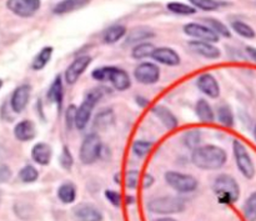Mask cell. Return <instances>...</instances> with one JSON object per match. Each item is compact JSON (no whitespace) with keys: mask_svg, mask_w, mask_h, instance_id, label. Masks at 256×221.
Here are the masks:
<instances>
[{"mask_svg":"<svg viewBox=\"0 0 256 221\" xmlns=\"http://www.w3.org/2000/svg\"><path fill=\"white\" fill-rule=\"evenodd\" d=\"M189 2L192 6H194L196 10L202 9L205 12H212L224 5V2H219V0H189Z\"/></svg>","mask_w":256,"mask_h":221,"instance_id":"35","label":"cell"},{"mask_svg":"<svg viewBox=\"0 0 256 221\" xmlns=\"http://www.w3.org/2000/svg\"><path fill=\"white\" fill-rule=\"evenodd\" d=\"M196 85L200 92L212 99H216L220 95V86L215 76L209 72L202 74L196 80Z\"/></svg>","mask_w":256,"mask_h":221,"instance_id":"15","label":"cell"},{"mask_svg":"<svg viewBox=\"0 0 256 221\" xmlns=\"http://www.w3.org/2000/svg\"><path fill=\"white\" fill-rule=\"evenodd\" d=\"M42 6V0H8L6 8L20 18H30Z\"/></svg>","mask_w":256,"mask_h":221,"instance_id":"9","label":"cell"},{"mask_svg":"<svg viewBox=\"0 0 256 221\" xmlns=\"http://www.w3.org/2000/svg\"><path fill=\"white\" fill-rule=\"evenodd\" d=\"M212 192L216 195L218 202L222 205L235 204L240 198L239 184L229 174H222L215 179Z\"/></svg>","mask_w":256,"mask_h":221,"instance_id":"2","label":"cell"},{"mask_svg":"<svg viewBox=\"0 0 256 221\" xmlns=\"http://www.w3.org/2000/svg\"><path fill=\"white\" fill-rule=\"evenodd\" d=\"M152 184H154V178H152L150 174L145 175L144 176V188L145 189H149Z\"/></svg>","mask_w":256,"mask_h":221,"instance_id":"44","label":"cell"},{"mask_svg":"<svg viewBox=\"0 0 256 221\" xmlns=\"http://www.w3.org/2000/svg\"><path fill=\"white\" fill-rule=\"evenodd\" d=\"M72 215H74L76 221H102L104 215L102 210L94 204L90 202H80L72 209Z\"/></svg>","mask_w":256,"mask_h":221,"instance_id":"13","label":"cell"},{"mask_svg":"<svg viewBox=\"0 0 256 221\" xmlns=\"http://www.w3.org/2000/svg\"><path fill=\"white\" fill-rule=\"evenodd\" d=\"M152 112L168 129H175L178 126V122H178L176 116L168 108L162 106V105H158V106L152 108Z\"/></svg>","mask_w":256,"mask_h":221,"instance_id":"21","label":"cell"},{"mask_svg":"<svg viewBox=\"0 0 256 221\" xmlns=\"http://www.w3.org/2000/svg\"><path fill=\"white\" fill-rule=\"evenodd\" d=\"M168 9L172 12L178 15H182V16H189V15L196 14V9L192 5L184 4V2H172L166 5Z\"/></svg>","mask_w":256,"mask_h":221,"instance_id":"33","label":"cell"},{"mask_svg":"<svg viewBox=\"0 0 256 221\" xmlns=\"http://www.w3.org/2000/svg\"><path fill=\"white\" fill-rule=\"evenodd\" d=\"M2 190H0V202H2Z\"/></svg>","mask_w":256,"mask_h":221,"instance_id":"47","label":"cell"},{"mask_svg":"<svg viewBox=\"0 0 256 221\" xmlns=\"http://www.w3.org/2000/svg\"><path fill=\"white\" fill-rule=\"evenodd\" d=\"M242 214L246 221H256V192H252L245 200Z\"/></svg>","mask_w":256,"mask_h":221,"instance_id":"31","label":"cell"},{"mask_svg":"<svg viewBox=\"0 0 256 221\" xmlns=\"http://www.w3.org/2000/svg\"><path fill=\"white\" fill-rule=\"evenodd\" d=\"M104 196L105 199L112 205V206L119 208L120 205H122V195H120L118 192H115V190H112V189L105 190Z\"/></svg>","mask_w":256,"mask_h":221,"instance_id":"40","label":"cell"},{"mask_svg":"<svg viewBox=\"0 0 256 221\" xmlns=\"http://www.w3.org/2000/svg\"><path fill=\"white\" fill-rule=\"evenodd\" d=\"M205 22H208V25H209L210 29H212V32H214L219 38L220 36H222V38L232 36V32L229 30V28H228L224 22H220V20L214 19V18H209V19H206Z\"/></svg>","mask_w":256,"mask_h":221,"instance_id":"34","label":"cell"},{"mask_svg":"<svg viewBox=\"0 0 256 221\" xmlns=\"http://www.w3.org/2000/svg\"><path fill=\"white\" fill-rule=\"evenodd\" d=\"M92 76L96 82H110L112 86L119 92H124L132 86V80L125 70L116 66H102L95 69Z\"/></svg>","mask_w":256,"mask_h":221,"instance_id":"3","label":"cell"},{"mask_svg":"<svg viewBox=\"0 0 256 221\" xmlns=\"http://www.w3.org/2000/svg\"><path fill=\"white\" fill-rule=\"evenodd\" d=\"M254 136H255V140H256V125H255V128H254Z\"/></svg>","mask_w":256,"mask_h":221,"instance_id":"48","label":"cell"},{"mask_svg":"<svg viewBox=\"0 0 256 221\" xmlns=\"http://www.w3.org/2000/svg\"><path fill=\"white\" fill-rule=\"evenodd\" d=\"M114 112H112V109H106L100 112L99 114L95 118V128H98L99 130H105L108 128L112 126L114 124Z\"/></svg>","mask_w":256,"mask_h":221,"instance_id":"29","label":"cell"},{"mask_svg":"<svg viewBox=\"0 0 256 221\" xmlns=\"http://www.w3.org/2000/svg\"><path fill=\"white\" fill-rule=\"evenodd\" d=\"M125 34H126V28L124 25H112V26L105 30L104 35H102V40H104L105 44H115L120 39H122Z\"/></svg>","mask_w":256,"mask_h":221,"instance_id":"25","label":"cell"},{"mask_svg":"<svg viewBox=\"0 0 256 221\" xmlns=\"http://www.w3.org/2000/svg\"><path fill=\"white\" fill-rule=\"evenodd\" d=\"M92 64V56L89 55H82L76 58L72 64L65 70V82L69 85H74L80 79L85 70Z\"/></svg>","mask_w":256,"mask_h":221,"instance_id":"12","label":"cell"},{"mask_svg":"<svg viewBox=\"0 0 256 221\" xmlns=\"http://www.w3.org/2000/svg\"><path fill=\"white\" fill-rule=\"evenodd\" d=\"M152 142H146V140H138L132 145V152L134 155H136L138 158H144L148 152L152 150Z\"/></svg>","mask_w":256,"mask_h":221,"instance_id":"38","label":"cell"},{"mask_svg":"<svg viewBox=\"0 0 256 221\" xmlns=\"http://www.w3.org/2000/svg\"><path fill=\"white\" fill-rule=\"evenodd\" d=\"M19 178L25 184H30V182H36L38 178H39V172L32 165H25L19 172Z\"/></svg>","mask_w":256,"mask_h":221,"instance_id":"36","label":"cell"},{"mask_svg":"<svg viewBox=\"0 0 256 221\" xmlns=\"http://www.w3.org/2000/svg\"><path fill=\"white\" fill-rule=\"evenodd\" d=\"M155 50V46L152 44V42H139L134 46L132 52V56L136 60H142L146 59V58H152V52Z\"/></svg>","mask_w":256,"mask_h":221,"instance_id":"28","label":"cell"},{"mask_svg":"<svg viewBox=\"0 0 256 221\" xmlns=\"http://www.w3.org/2000/svg\"><path fill=\"white\" fill-rule=\"evenodd\" d=\"M46 96L49 102L56 104L59 109L62 108V98H64V89H62V80L60 75H58L54 82H52V84L50 85Z\"/></svg>","mask_w":256,"mask_h":221,"instance_id":"23","label":"cell"},{"mask_svg":"<svg viewBox=\"0 0 256 221\" xmlns=\"http://www.w3.org/2000/svg\"><path fill=\"white\" fill-rule=\"evenodd\" d=\"M189 48L192 52L199 54L200 56L205 58V59L215 60L219 59L220 55H222V52H220L219 48H216L214 44H212V42H200V40H192V42H189Z\"/></svg>","mask_w":256,"mask_h":221,"instance_id":"16","label":"cell"},{"mask_svg":"<svg viewBox=\"0 0 256 221\" xmlns=\"http://www.w3.org/2000/svg\"><path fill=\"white\" fill-rule=\"evenodd\" d=\"M76 110L78 108L75 105H70L66 110V115H65V119H66V126L69 129L75 128V118H76Z\"/></svg>","mask_w":256,"mask_h":221,"instance_id":"41","label":"cell"},{"mask_svg":"<svg viewBox=\"0 0 256 221\" xmlns=\"http://www.w3.org/2000/svg\"><path fill=\"white\" fill-rule=\"evenodd\" d=\"M14 135L19 142H30L36 136V128L32 120H22L15 125Z\"/></svg>","mask_w":256,"mask_h":221,"instance_id":"19","label":"cell"},{"mask_svg":"<svg viewBox=\"0 0 256 221\" xmlns=\"http://www.w3.org/2000/svg\"><path fill=\"white\" fill-rule=\"evenodd\" d=\"M102 92L100 89H92L88 92L84 102H82V105H80L76 110L75 128H76L78 130L85 129L88 122H90L92 110H94V108L96 106V104L99 102V100L102 99Z\"/></svg>","mask_w":256,"mask_h":221,"instance_id":"5","label":"cell"},{"mask_svg":"<svg viewBox=\"0 0 256 221\" xmlns=\"http://www.w3.org/2000/svg\"><path fill=\"white\" fill-rule=\"evenodd\" d=\"M52 52H54V48L52 46H44L36 55H35L34 60L32 62V68L35 72H39L42 70L48 64H49L50 59L52 56Z\"/></svg>","mask_w":256,"mask_h":221,"instance_id":"24","label":"cell"},{"mask_svg":"<svg viewBox=\"0 0 256 221\" xmlns=\"http://www.w3.org/2000/svg\"><path fill=\"white\" fill-rule=\"evenodd\" d=\"M30 95H32V86L30 85L22 84L18 86L10 98V106H12V112H18V114L22 112L29 102Z\"/></svg>","mask_w":256,"mask_h":221,"instance_id":"14","label":"cell"},{"mask_svg":"<svg viewBox=\"0 0 256 221\" xmlns=\"http://www.w3.org/2000/svg\"><path fill=\"white\" fill-rule=\"evenodd\" d=\"M134 76L140 84L152 85L159 82L160 69L154 62H142L135 68Z\"/></svg>","mask_w":256,"mask_h":221,"instance_id":"11","label":"cell"},{"mask_svg":"<svg viewBox=\"0 0 256 221\" xmlns=\"http://www.w3.org/2000/svg\"><path fill=\"white\" fill-rule=\"evenodd\" d=\"M232 152H234L238 169L242 172V176L248 180L254 179L255 165L249 152H248L246 146L242 142H239V140H234V142H232Z\"/></svg>","mask_w":256,"mask_h":221,"instance_id":"7","label":"cell"},{"mask_svg":"<svg viewBox=\"0 0 256 221\" xmlns=\"http://www.w3.org/2000/svg\"><path fill=\"white\" fill-rule=\"evenodd\" d=\"M139 182V172L138 170H130L126 175V188L128 189H135Z\"/></svg>","mask_w":256,"mask_h":221,"instance_id":"42","label":"cell"},{"mask_svg":"<svg viewBox=\"0 0 256 221\" xmlns=\"http://www.w3.org/2000/svg\"><path fill=\"white\" fill-rule=\"evenodd\" d=\"M246 52H248V54H249V56L252 58V59L256 62V48H254V46H248L246 48Z\"/></svg>","mask_w":256,"mask_h":221,"instance_id":"45","label":"cell"},{"mask_svg":"<svg viewBox=\"0 0 256 221\" xmlns=\"http://www.w3.org/2000/svg\"><path fill=\"white\" fill-rule=\"evenodd\" d=\"M56 195H58V199H59L62 204L65 205L72 204V202L76 200V196H78L76 186H75L72 182H62V184L58 188Z\"/></svg>","mask_w":256,"mask_h":221,"instance_id":"22","label":"cell"},{"mask_svg":"<svg viewBox=\"0 0 256 221\" xmlns=\"http://www.w3.org/2000/svg\"><path fill=\"white\" fill-rule=\"evenodd\" d=\"M102 144L99 135L94 134V132L86 135L84 140H82V146H80V162L84 165L94 164L99 159L100 154H102Z\"/></svg>","mask_w":256,"mask_h":221,"instance_id":"8","label":"cell"},{"mask_svg":"<svg viewBox=\"0 0 256 221\" xmlns=\"http://www.w3.org/2000/svg\"><path fill=\"white\" fill-rule=\"evenodd\" d=\"M152 58L155 62L168 65V66H176L180 64V55L174 49L168 46L155 48Z\"/></svg>","mask_w":256,"mask_h":221,"instance_id":"17","label":"cell"},{"mask_svg":"<svg viewBox=\"0 0 256 221\" xmlns=\"http://www.w3.org/2000/svg\"><path fill=\"white\" fill-rule=\"evenodd\" d=\"M164 179L166 184L172 189L178 192L179 194H189L194 192L199 186V182L195 179L192 175L182 174L179 172H166L164 175Z\"/></svg>","mask_w":256,"mask_h":221,"instance_id":"6","label":"cell"},{"mask_svg":"<svg viewBox=\"0 0 256 221\" xmlns=\"http://www.w3.org/2000/svg\"><path fill=\"white\" fill-rule=\"evenodd\" d=\"M228 154L216 145H204L192 150V162L198 169L219 170L226 164Z\"/></svg>","mask_w":256,"mask_h":221,"instance_id":"1","label":"cell"},{"mask_svg":"<svg viewBox=\"0 0 256 221\" xmlns=\"http://www.w3.org/2000/svg\"><path fill=\"white\" fill-rule=\"evenodd\" d=\"M182 142H184L185 146L194 150L199 146L200 142H202V134L199 130H190L182 135Z\"/></svg>","mask_w":256,"mask_h":221,"instance_id":"37","label":"cell"},{"mask_svg":"<svg viewBox=\"0 0 256 221\" xmlns=\"http://www.w3.org/2000/svg\"><path fill=\"white\" fill-rule=\"evenodd\" d=\"M218 120L222 125L226 128H232L235 124L234 114L229 105H220L218 109Z\"/></svg>","mask_w":256,"mask_h":221,"instance_id":"30","label":"cell"},{"mask_svg":"<svg viewBox=\"0 0 256 221\" xmlns=\"http://www.w3.org/2000/svg\"><path fill=\"white\" fill-rule=\"evenodd\" d=\"M59 162L60 165H62V168L64 170H72V165H74V158H72V152H70V150L68 149L66 146L62 148V154H60V158H59Z\"/></svg>","mask_w":256,"mask_h":221,"instance_id":"39","label":"cell"},{"mask_svg":"<svg viewBox=\"0 0 256 221\" xmlns=\"http://www.w3.org/2000/svg\"><path fill=\"white\" fill-rule=\"evenodd\" d=\"M232 28L238 35L245 38V39H254V38L256 36L255 30L252 29L249 24L242 22V20H235V22H232Z\"/></svg>","mask_w":256,"mask_h":221,"instance_id":"32","label":"cell"},{"mask_svg":"<svg viewBox=\"0 0 256 221\" xmlns=\"http://www.w3.org/2000/svg\"><path fill=\"white\" fill-rule=\"evenodd\" d=\"M184 32L189 36L194 38L195 40L200 42H206L215 44L219 42V36L210 29L208 25L199 24V22H189L184 25Z\"/></svg>","mask_w":256,"mask_h":221,"instance_id":"10","label":"cell"},{"mask_svg":"<svg viewBox=\"0 0 256 221\" xmlns=\"http://www.w3.org/2000/svg\"><path fill=\"white\" fill-rule=\"evenodd\" d=\"M12 178V170L8 165L0 164V182H9Z\"/></svg>","mask_w":256,"mask_h":221,"instance_id":"43","label":"cell"},{"mask_svg":"<svg viewBox=\"0 0 256 221\" xmlns=\"http://www.w3.org/2000/svg\"><path fill=\"white\" fill-rule=\"evenodd\" d=\"M52 156V149L46 142H38L32 149V159L42 166L49 165Z\"/></svg>","mask_w":256,"mask_h":221,"instance_id":"18","label":"cell"},{"mask_svg":"<svg viewBox=\"0 0 256 221\" xmlns=\"http://www.w3.org/2000/svg\"><path fill=\"white\" fill-rule=\"evenodd\" d=\"M196 115L200 119V122H212L215 120V114L214 110H212V105L204 99H200L199 102H196Z\"/></svg>","mask_w":256,"mask_h":221,"instance_id":"26","label":"cell"},{"mask_svg":"<svg viewBox=\"0 0 256 221\" xmlns=\"http://www.w3.org/2000/svg\"><path fill=\"white\" fill-rule=\"evenodd\" d=\"M185 206L186 205H185L184 199L179 196H172V195L154 198L148 202V210L152 214L162 215V216L179 214L184 212Z\"/></svg>","mask_w":256,"mask_h":221,"instance_id":"4","label":"cell"},{"mask_svg":"<svg viewBox=\"0 0 256 221\" xmlns=\"http://www.w3.org/2000/svg\"><path fill=\"white\" fill-rule=\"evenodd\" d=\"M92 0H62L58 2L52 9V12L56 15L68 14V12H76V10L82 9V8L88 6Z\"/></svg>","mask_w":256,"mask_h":221,"instance_id":"20","label":"cell"},{"mask_svg":"<svg viewBox=\"0 0 256 221\" xmlns=\"http://www.w3.org/2000/svg\"><path fill=\"white\" fill-rule=\"evenodd\" d=\"M152 221H178V220L170 216H162V218H158V219H154Z\"/></svg>","mask_w":256,"mask_h":221,"instance_id":"46","label":"cell"},{"mask_svg":"<svg viewBox=\"0 0 256 221\" xmlns=\"http://www.w3.org/2000/svg\"><path fill=\"white\" fill-rule=\"evenodd\" d=\"M154 36L155 34L152 30L146 29V28H138L128 34L126 44H139L140 42H146Z\"/></svg>","mask_w":256,"mask_h":221,"instance_id":"27","label":"cell"},{"mask_svg":"<svg viewBox=\"0 0 256 221\" xmlns=\"http://www.w3.org/2000/svg\"><path fill=\"white\" fill-rule=\"evenodd\" d=\"M2 80H0V89H2Z\"/></svg>","mask_w":256,"mask_h":221,"instance_id":"49","label":"cell"}]
</instances>
